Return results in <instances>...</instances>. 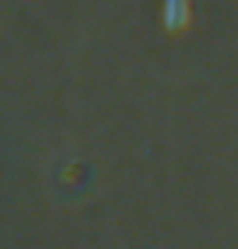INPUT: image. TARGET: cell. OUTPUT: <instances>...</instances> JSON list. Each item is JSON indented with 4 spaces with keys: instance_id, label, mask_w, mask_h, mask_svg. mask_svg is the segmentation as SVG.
Instances as JSON below:
<instances>
[{
    "instance_id": "1",
    "label": "cell",
    "mask_w": 238,
    "mask_h": 249,
    "mask_svg": "<svg viewBox=\"0 0 238 249\" xmlns=\"http://www.w3.org/2000/svg\"><path fill=\"white\" fill-rule=\"evenodd\" d=\"M162 21L170 34H180L186 31L191 21L190 0H164Z\"/></svg>"
}]
</instances>
